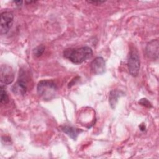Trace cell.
I'll use <instances>...</instances> for the list:
<instances>
[{"instance_id": "obj_1", "label": "cell", "mask_w": 159, "mask_h": 159, "mask_svg": "<svg viewBox=\"0 0 159 159\" xmlns=\"http://www.w3.org/2000/svg\"><path fill=\"white\" fill-rule=\"evenodd\" d=\"M93 55L92 49L88 46L78 48H67L63 52V56L75 64H80L90 58Z\"/></svg>"}, {"instance_id": "obj_2", "label": "cell", "mask_w": 159, "mask_h": 159, "mask_svg": "<svg viewBox=\"0 0 159 159\" xmlns=\"http://www.w3.org/2000/svg\"><path fill=\"white\" fill-rule=\"evenodd\" d=\"M57 89V84L48 80L40 81L37 86V94L44 100H51L55 98Z\"/></svg>"}, {"instance_id": "obj_3", "label": "cell", "mask_w": 159, "mask_h": 159, "mask_svg": "<svg viewBox=\"0 0 159 159\" xmlns=\"http://www.w3.org/2000/svg\"><path fill=\"white\" fill-rule=\"evenodd\" d=\"M140 57L137 50L134 48L131 49L128 55L127 66L129 73L132 76L136 77L138 76L140 70Z\"/></svg>"}, {"instance_id": "obj_4", "label": "cell", "mask_w": 159, "mask_h": 159, "mask_svg": "<svg viewBox=\"0 0 159 159\" xmlns=\"http://www.w3.org/2000/svg\"><path fill=\"white\" fill-rule=\"evenodd\" d=\"M14 20V14L11 11H4L1 14L0 32L1 35L6 34L11 28Z\"/></svg>"}, {"instance_id": "obj_5", "label": "cell", "mask_w": 159, "mask_h": 159, "mask_svg": "<svg viewBox=\"0 0 159 159\" xmlns=\"http://www.w3.org/2000/svg\"><path fill=\"white\" fill-rule=\"evenodd\" d=\"M27 79L25 71L23 70H20L19 78L16 83L12 88V91L17 94H25L27 89Z\"/></svg>"}, {"instance_id": "obj_6", "label": "cell", "mask_w": 159, "mask_h": 159, "mask_svg": "<svg viewBox=\"0 0 159 159\" xmlns=\"http://www.w3.org/2000/svg\"><path fill=\"white\" fill-rule=\"evenodd\" d=\"M1 82L7 85L12 83L14 80V71L11 66L7 65H2L0 68Z\"/></svg>"}, {"instance_id": "obj_7", "label": "cell", "mask_w": 159, "mask_h": 159, "mask_svg": "<svg viewBox=\"0 0 159 159\" xmlns=\"http://www.w3.org/2000/svg\"><path fill=\"white\" fill-rule=\"evenodd\" d=\"M90 69L94 75H101L104 73L106 70V63L104 58L101 57L95 58L91 63Z\"/></svg>"}, {"instance_id": "obj_8", "label": "cell", "mask_w": 159, "mask_h": 159, "mask_svg": "<svg viewBox=\"0 0 159 159\" xmlns=\"http://www.w3.org/2000/svg\"><path fill=\"white\" fill-rule=\"evenodd\" d=\"M147 57L151 60H157L158 58V40L155 39L148 42L145 48Z\"/></svg>"}, {"instance_id": "obj_9", "label": "cell", "mask_w": 159, "mask_h": 159, "mask_svg": "<svg viewBox=\"0 0 159 159\" xmlns=\"http://www.w3.org/2000/svg\"><path fill=\"white\" fill-rule=\"evenodd\" d=\"M61 130L73 140H76L80 132H82V130L78 128L69 125L61 126Z\"/></svg>"}, {"instance_id": "obj_10", "label": "cell", "mask_w": 159, "mask_h": 159, "mask_svg": "<svg viewBox=\"0 0 159 159\" xmlns=\"http://www.w3.org/2000/svg\"><path fill=\"white\" fill-rule=\"evenodd\" d=\"M124 94V93L119 90H112L109 93V102L111 107L114 109L118 101V98Z\"/></svg>"}, {"instance_id": "obj_11", "label": "cell", "mask_w": 159, "mask_h": 159, "mask_svg": "<svg viewBox=\"0 0 159 159\" xmlns=\"http://www.w3.org/2000/svg\"><path fill=\"white\" fill-rule=\"evenodd\" d=\"M0 94H1V103L2 104H7L9 102V97L5 88L2 84L0 87Z\"/></svg>"}, {"instance_id": "obj_12", "label": "cell", "mask_w": 159, "mask_h": 159, "mask_svg": "<svg viewBox=\"0 0 159 159\" xmlns=\"http://www.w3.org/2000/svg\"><path fill=\"white\" fill-rule=\"evenodd\" d=\"M45 46L43 45H39L38 47H37L36 48H35L33 50V53L34 55L36 57H39L40 56H41L43 53L45 51Z\"/></svg>"}, {"instance_id": "obj_13", "label": "cell", "mask_w": 159, "mask_h": 159, "mask_svg": "<svg viewBox=\"0 0 159 159\" xmlns=\"http://www.w3.org/2000/svg\"><path fill=\"white\" fill-rule=\"evenodd\" d=\"M139 103L143 106H145L147 107H152V104L151 103L146 99V98H142L139 101Z\"/></svg>"}, {"instance_id": "obj_14", "label": "cell", "mask_w": 159, "mask_h": 159, "mask_svg": "<svg viewBox=\"0 0 159 159\" xmlns=\"http://www.w3.org/2000/svg\"><path fill=\"white\" fill-rule=\"evenodd\" d=\"M89 3H92L94 4H101L102 3H104L105 1H88Z\"/></svg>"}, {"instance_id": "obj_15", "label": "cell", "mask_w": 159, "mask_h": 159, "mask_svg": "<svg viewBox=\"0 0 159 159\" xmlns=\"http://www.w3.org/2000/svg\"><path fill=\"white\" fill-rule=\"evenodd\" d=\"M14 2L15 4H16L17 6H21L23 3V1H14Z\"/></svg>"}]
</instances>
